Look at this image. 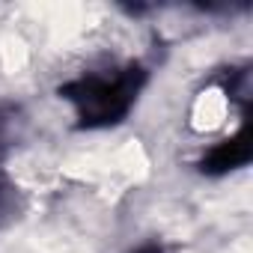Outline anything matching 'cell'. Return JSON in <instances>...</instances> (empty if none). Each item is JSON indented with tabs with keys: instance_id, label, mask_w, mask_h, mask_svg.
I'll return each mask as SVG.
<instances>
[{
	"instance_id": "6da1fadb",
	"label": "cell",
	"mask_w": 253,
	"mask_h": 253,
	"mask_svg": "<svg viewBox=\"0 0 253 253\" xmlns=\"http://www.w3.org/2000/svg\"><path fill=\"white\" fill-rule=\"evenodd\" d=\"M149 81V69L137 60L119 63L107 69H89L66 84H60V98L72 104L78 128H113L134 110L143 86Z\"/></svg>"
},
{
	"instance_id": "7a4b0ae2",
	"label": "cell",
	"mask_w": 253,
	"mask_h": 253,
	"mask_svg": "<svg viewBox=\"0 0 253 253\" xmlns=\"http://www.w3.org/2000/svg\"><path fill=\"white\" fill-rule=\"evenodd\" d=\"M250 155H253V149H250V128H247V125H241L235 134L217 140V143L197 161V167H200V173H206V176H226V173L244 167V164L250 161Z\"/></svg>"
},
{
	"instance_id": "3957f363",
	"label": "cell",
	"mask_w": 253,
	"mask_h": 253,
	"mask_svg": "<svg viewBox=\"0 0 253 253\" xmlns=\"http://www.w3.org/2000/svg\"><path fill=\"white\" fill-rule=\"evenodd\" d=\"M21 107L15 104H0V164L6 161V155L12 152V146L21 137Z\"/></svg>"
},
{
	"instance_id": "277c9868",
	"label": "cell",
	"mask_w": 253,
	"mask_h": 253,
	"mask_svg": "<svg viewBox=\"0 0 253 253\" xmlns=\"http://www.w3.org/2000/svg\"><path fill=\"white\" fill-rule=\"evenodd\" d=\"M18 211H21V191L3 170H0V229L9 226L18 217Z\"/></svg>"
},
{
	"instance_id": "5b68a950",
	"label": "cell",
	"mask_w": 253,
	"mask_h": 253,
	"mask_svg": "<svg viewBox=\"0 0 253 253\" xmlns=\"http://www.w3.org/2000/svg\"><path fill=\"white\" fill-rule=\"evenodd\" d=\"M131 253H167V247L161 244V241H155V238H149V241H143V244H137Z\"/></svg>"
}]
</instances>
